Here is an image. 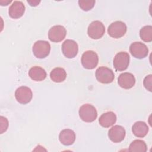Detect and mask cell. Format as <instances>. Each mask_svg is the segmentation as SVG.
I'll return each instance as SVG.
<instances>
[{"mask_svg":"<svg viewBox=\"0 0 152 152\" xmlns=\"http://www.w3.org/2000/svg\"><path fill=\"white\" fill-rule=\"evenodd\" d=\"M79 116L84 122H93L97 116V112L96 108L90 104H84L79 109Z\"/></svg>","mask_w":152,"mask_h":152,"instance_id":"obj_1","label":"cell"},{"mask_svg":"<svg viewBox=\"0 0 152 152\" xmlns=\"http://www.w3.org/2000/svg\"><path fill=\"white\" fill-rule=\"evenodd\" d=\"M78 4L81 9L83 11H89L91 10L95 4V1H78Z\"/></svg>","mask_w":152,"mask_h":152,"instance_id":"obj_22","label":"cell"},{"mask_svg":"<svg viewBox=\"0 0 152 152\" xmlns=\"http://www.w3.org/2000/svg\"><path fill=\"white\" fill-rule=\"evenodd\" d=\"M145 88L149 91H152V75L150 74L145 77L143 81Z\"/></svg>","mask_w":152,"mask_h":152,"instance_id":"obj_23","label":"cell"},{"mask_svg":"<svg viewBox=\"0 0 152 152\" xmlns=\"http://www.w3.org/2000/svg\"><path fill=\"white\" fill-rule=\"evenodd\" d=\"M132 131L136 137L143 138L147 134L148 132V127L145 122L137 121L132 125Z\"/></svg>","mask_w":152,"mask_h":152,"instance_id":"obj_17","label":"cell"},{"mask_svg":"<svg viewBox=\"0 0 152 152\" xmlns=\"http://www.w3.org/2000/svg\"><path fill=\"white\" fill-rule=\"evenodd\" d=\"M66 77V73L64 69L57 67L52 69L50 73V79L55 83H61L64 81Z\"/></svg>","mask_w":152,"mask_h":152,"instance_id":"obj_19","label":"cell"},{"mask_svg":"<svg viewBox=\"0 0 152 152\" xmlns=\"http://www.w3.org/2000/svg\"><path fill=\"white\" fill-rule=\"evenodd\" d=\"M27 2L29 3L30 4L31 6H37L40 2V1H27Z\"/></svg>","mask_w":152,"mask_h":152,"instance_id":"obj_25","label":"cell"},{"mask_svg":"<svg viewBox=\"0 0 152 152\" xmlns=\"http://www.w3.org/2000/svg\"><path fill=\"white\" fill-rule=\"evenodd\" d=\"M104 32V26L100 21H94L91 22L87 29L88 36L93 39H99L101 38Z\"/></svg>","mask_w":152,"mask_h":152,"instance_id":"obj_6","label":"cell"},{"mask_svg":"<svg viewBox=\"0 0 152 152\" xmlns=\"http://www.w3.org/2000/svg\"><path fill=\"white\" fill-rule=\"evenodd\" d=\"M129 51L134 57L138 59L144 58L148 53L147 46L140 42H135L131 43L129 47Z\"/></svg>","mask_w":152,"mask_h":152,"instance_id":"obj_8","label":"cell"},{"mask_svg":"<svg viewBox=\"0 0 152 152\" xmlns=\"http://www.w3.org/2000/svg\"><path fill=\"white\" fill-rule=\"evenodd\" d=\"M96 78L101 83L109 84L113 81L115 75L111 69L105 66H100L96 71Z\"/></svg>","mask_w":152,"mask_h":152,"instance_id":"obj_5","label":"cell"},{"mask_svg":"<svg viewBox=\"0 0 152 152\" xmlns=\"http://www.w3.org/2000/svg\"><path fill=\"white\" fill-rule=\"evenodd\" d=\"M59 140L64 145H72L75 140V134L71 129H63L60 132Z\"/></svg>","mask_w":152,"mask_h":152,"instance_id":"obj_15","label":"cell"},{"mask_svg":"<svg viewBox=\"0 0 152 152\" xmlns=\"http://www.w3.org/2000/svg\"><path fill=\"white\" fill-rule=\"evenodd\" d=\"M140 36L141 39L145 42L152 41V26H145L142 27L140 31Z\"/></svg>","mask_w":152,"mask_h":152,"instance_id":"obj_21","label":"cell"},{"mask_svg":"<svg viewBox=\"0 0 152 152\" xmlns=\"http://www.w3.org/2000/svg\"><path fill=\"white\" fill-rule=\"evenodd\" d=\"M1 134L5 132L8 126V121L7 119L4 116H1Z\"/></svg>","mask_w":152,"mask_h":152,"instance_id":"obj_24","label":"cell"},{"mask_svg":"<svg viewBox=\"0 0 152 152\" xmlns=\"http://www.w3.org/2000/svg\"><path fill=\"white\" fill-rule=\"evenodd\" d=\"M126 30V26L124 22L116 21L110 24L107 29V32L110 37L118 39L125 35Z\"/></svg>","mask_w":152,"mask_h":152,"instance_id":"obj_4","label":"cell"},{"mask_svg":"<svg viewBox=\"0 0 152 152\" xmlns=\"http://www.w3.org/2000/svg\"><path fill=\"white\" fill-rule=\"evenodd\" d=\"M34 55L39 59H43L48 56L50 51L49 43L45 40H38L34 43L33 46Z\"/></svg>","mask_w":152,"mask_h":152,"instance_id":"obj_2","label":"cell"},{"mask_svg":"<svg viewBox=\"0 0 152 152\" xmlns=\"http://www.w3.org/2000/svg\"><path fill=\"white\" fill-rule=\"evenodd\" d=\"M25 11V6L21 1H15L9 8V15L14 19L19 18L23 16Z\"/></svg>","mask_w":152,"mask_h":152,"instance_id":"obj_14","label":"cell"},{"mask_svg":"<svg viewBox=\"0 0 152 152\" xmlns=\"http://www.w3.org/2000/svg\"><path fill=\"white\" fill-rule=\"evenodd\" d=\"M62 51L63 54L67 58H73L78 53V44L72 40H66L62 45Z\"/></svg>","mask_w":152,"mask_h":152,"instance_id":"obj_9","label":"cell"},{"mask_svg":"<svg viewBox=\"0 0 152 152\" xmlns=\"http://www.w3.org/2000/svg\"><path fill=\"white\" fill-rule=\"evenodd\" d=\"M129 64V55L125 52L118 53L113 59V66L116 70L119 71H124L127 69Z\"/></svg>","mask_w":152,"mask_h":152,"instance_id":"obj_7","label":"cell"},{"mask_svg":"<svg viewBox=\"0 0 152 152\" xmlns=\"http://www.w3.org/2000/svg\"><path fill=\"white\" fill-rule=\"evenodd\" d=\"M116 121V116L113 112H107L102 114L99 119V124L104 128H109Z\"/></svg>","mask_w":152,"mask_h":152,"instance_id":"obj_16","label":"cell"},{"mask_svg":"<svg viewBox=\"0 0 152 152\" xmlns=\"http://www.w3.org/2000/svg\"><path fill=\"white\" fill-rule=\"evenodd\" d=\"M15 97L18 102L21 104L29 103L33 97L31 89L26 86H21L18 88L15 92Z\"/></svg>","mask_w":152,"mask_h":152,"instance_id":"obj_11","label":"cell"},{"mask_svg":"<svg viewBox=\"0 0 152 152\" xmlns=\"http://www.w3.org/2000/svg\"><path fill=\"white\" fill-rule=\"evenodd\" d=\"M108 137L112 142H120L125 137V130L121 125H115L109 129Z\"/></svg>","mask_w":152,"mask_h":152,"instance_id":"obj_12","label":"cell"},{"mask_svg":"<svg viewBox=\"0 0 152 152\" xmlns=\"http://www.w3.org/2000/svg\"><path fill=\"white\" fill-rule=\"evenodd\" d=\"M81 61L82 65L86 69H94L99 62L98 55L94 51L87 50L82 55Z\"/></svg>","mask_w":152,"mask_h":152,"instance_id":"obj_3","label":"cell"},{"mask_svg":"<svg viewBox=\"0 0 152 152\" xmlns=\"http://www.w3.org/2000/svg\"><path fill=\"white\" fill-rule=\"evenodd\" d=\"M66 34L65 27L61 25L54 26L51 27L48 32V37L53 42H59L64 39Z\"/></svg>","mask_w":152,"mask_h":152,"instance_id":"obj_10","label":"cell"},{"mask_svg":"<svg viewBox=\"0 0 152 152\" xmlns=\"http://www.w3.org/2000/svg\"><path fill=\"white\" fill-rule=\"evenodd\" d=\"M118 83L121 87L124 89H129L135 85V78L131 73L124 72L119 75Z\"/></svg>","mask_w":152,"mask_h":152,"instance_id":"obj_13","label":"cell"},{"mask_svg":"<svg viewBox=\"0 0 152 152\" xmlns=\"http://www.w3.org/2000/svg\"><path fill=\"white\" fill-rule=\"evenodd\" d=\"M28 75L33 80L36 81H43L46 77V72L45 70L37 66L31 68L29 70Z\"/></svg>","mask_w":152,"mask_h":152,"instance_id":"obj_18","label":"cell"},{"mask_svg":"<svg viewBox=\"0 0 152 152\" xmlns=\"http://www.w3.org/2000/svg\"><path fill=\"white\" fill-rule=\"evenodd\" d=\"M147 150L145 142L141 140H135L129 145V151L131 152H145Z\"/></svg>","mask_w":152,"mask_h":152,"instance_id":"obj_20","label":"cell"}]
</instances>
